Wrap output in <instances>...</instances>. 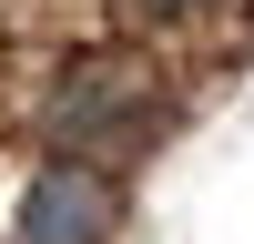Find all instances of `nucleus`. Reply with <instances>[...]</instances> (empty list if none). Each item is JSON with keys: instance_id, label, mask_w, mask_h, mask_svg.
Listing matches in <instances>:
<instances>
[{"instance_id": "nucleus-2", "label": "nucleus", "mask_w": 254, "mask_h": 244, "mask_svg": "<svg viewBox=\"0 0 254 244\" xmlns=\"http://www.w3.org/2000/svg\"><path fill=\"white\" fill-rule=\"evenodd\" d=\"M112 224H122V183L71 163V153L41 163L10 203V244H112Z\"/></svg>"}, {"instance_id": "nucleus-1", "label": "nucleus", "mask_w": 254, "mask_h": 244, "mask_svg": "<svg viewBox=\"0 0 254 244\" xmlns=\"http://www.w3.org/2000/svg\"><path fill=\"white\" fill-rule=\"evenodd\" d=\"M41 132L61 142L71 163H112V153H142L163 132V102H153V71L142 61H71L41 102Z\"/></svg>"}, {"instance_id": "nucleus-3", "label": "nucleus", "mask_w": 254, "mask_h": 244, "mask_svg": "<svg viewBox=\"0 0 254 244\" xmlns=\"http://www.w3.org/2000/svg\"><path fill=\"white\" fill-rule=\"evenodd\" d=\"M153 20H193V10H214V0H142Z\"/></svg>"}]
</instances>
